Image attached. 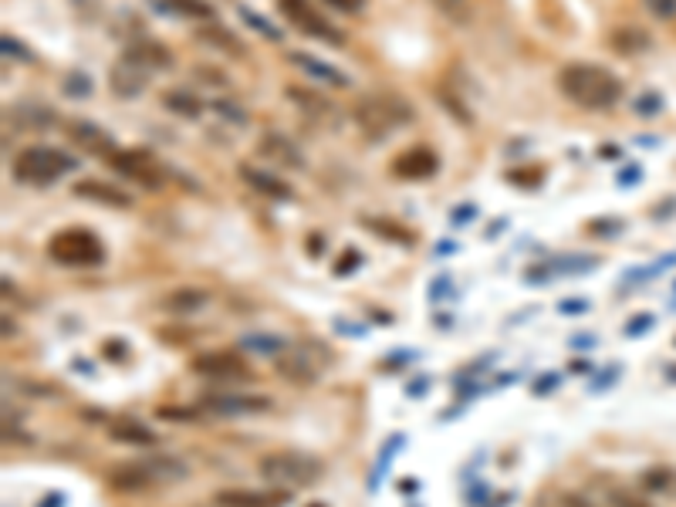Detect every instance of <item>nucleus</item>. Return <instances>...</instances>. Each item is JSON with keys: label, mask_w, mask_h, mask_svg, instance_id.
<instances>
[{"label": "nucleus", "mask_w": 676, "mask_h": 507, "mask_svg": "<svg viewBox=\"0 0 676 507\" xmlns=\"http://www.w3.org/2000/svg\"><path fill=\"white\" fill-rule=\"evenodd\" d=\"M558 88L568 102L582 109H612L622 99V82L609 68H599L592 61H572L558 71Z\"/></svg>", "instance_id": "1"}, {"label": "nucleus", "mask_w": 676, "mask_h": 507, "mask_svg": "<svg viewBox=\"0 0 676 507\" xmlns=\"http://www.w3.org/2000/svg\"><path fill=\"white\" fill-rule=\"evenodd\" d=\"M186 464L166 453H153V457L129 460V464L112 467L109 484L122 494H142V491H156V487H169L176 480H186Z\"/></svg>", "instance_id": "2"}, {"label": "nucleus", "mask_w": 676, "mask_h": 507, "mask_svg": "<svg viewBox=\"0 0 676 507\" xmlns=\"http://www.w3.org/2000/svg\"><path fill=\"white\" fill-rule=\"evenodd\" d=\"M261 477L268 480L271 487H281V491H295V487H311L318 484L325 474V464L311 453L301 450H271L261 457Z\"/></svg>", "instance_id": "3"}, {"label": "nucleus", "mask_w": 676, "mask_h": 507, "mask_svg": "<svg viewBox=\"0 0 676 507\" xmlns=\"http://www.w3.org/2000/svg\"><path fill=\"white\" fill-rule=\"evenodd\" d=\"M409 119H413V109L396 92H376L355 102V122L369 139H386L389 132L409 126Z\"/></svg>", "instance_id": "4"}, {"label": "nucleus", "mask_w": 676, "mask_h": 507, "mask_svg": "<svg viewBox=\"0 0 676 507\" xmlns=\"http://www.w3.org/2000/svg\"><path fill=\"white\" fill-rule=\"evenodd\" d=\"M75 166H78L75 156L58 153V149H51V146H28V149H21V153L14 156V176L21 183H31V186L58 183L61 176H65L68 169H75Z\"/></svg>", "instance_id": "5"}, {"label": "nucleus", "mask_w": 676, "mask_h": 507, "mask_svg": "<svg viewBox=\"0 0 676 507\" xmlns=\"http://www.w3.org/2000/svg\"><path fill=\"white\" fill-rule=\"evenodd\" d=\"M48 254L51 261L65 264V268H95V264L105 261L102 240L85 227L58 230V234L48 240Z\"/></svg>", "instance_id": "6"}, {"label": "nucleus", "mask_w": 676, "mask_h": 507, "mask_svg": "<svg viewBox=\"0 0 676 507\" xmlns=\"http://www.w3.org/2000/svg\"><path fill=\"white\" fill-rule=\"evenodd\" d=\"M328 366V352L322 345H284V349L274 355V369L278 376H284L295 386H308L325 372Z\"/></svg>", "instance_id": "7"}, {"label": "nucleus", "mask_w": 676, "mask_h": 507, "mask_svg": "<svg viewBox=\"0 0 676 507\" xmlns=\"http://www.w3.org/2000/svg\"><path fill=\"white\" fill-rule=\"evenodd\" d=\"M112 169H119L126 180L146 186V190H159L163 186V166L156 163L153 153H146V149H122V153H112L109 156Z\"/></svg>", "instance_id": "8"}, {"label": "nucleus", "mask_w": 676, "mask_h": 507, "mask_svg": "<svg viewBox=\"0 0 676 507\" xmlns=\"http://www.w3.org/2000/svg\"><path fill=\"white\" fill-rule=\"evenodd\" d=\"M278 7L298 31L311 34V38H322L328 44H342L345 41L342 34H338L332 24H328L325 17L315 11V7H311V0H278Z\"/></svg>", "instance_id": "9"}, {"label": "nucleus", "mask_w": 676, "mask_h": 507, "mask_svg": "<svg viewBox=\"0 0 676 507\" xmlns=\"http://www.w3.org/2000/svg\"><path fill=\"white\" fill-rule=\"evenodd\" d=\"M193 372L213 382H247L251 379V366L240 359L237 352H207L193 359Z\"/></svg>", "instance_id": "10"}, {"label": "nucleus", "mask_w": 676, "mask_h": 507, "mask_svg": "<svg viewBox=\"0 0 676 507\" xmlns=\"http://www.w3.org/2000/svg\"><path fill=\"white\" fill-rule=\"evenodd\" d=\"M389 169H393L399 180H430L440 169V156L433 153L430 146H409L389 163Z\"/></svg>", "instance_id": "11"}, {"label": "nucleus", "mask_w": 676, "mask_h": 507, "mask_svg": "<svg viewBox=\"0 0 676 507\" xmlns=\"http://www.w3.org/2000/svg\"><path fill=\"white\" fill-rule=\"evenodd\" d=\"M288 501L291 497L288 491H281V487H274V491H244V487H237V491L217 494L220 507H284Z\"/></svg>", "instance_id": "12"}, {"label": "nucleus", "mask_w": 676, "mask_h": 507, "mask_svg": "<svg viewBox=\"0 0 676 507\" xmlns=\"http://www.w3.org/2000/svg\"><path fill=\"white\" fill-rule=\"evenodd\" d=\"M129 61V65H136L142 71H166L169 65H173V55H169V48H163L159 41H136L126 48V55H122Z\"/></svg>", "instance_id": "13"}, {"label": "nucleus", "mask_w": 676, "mask_h": 507, "mask_svg": "<svg viewBox=\"0 0 676 507\" xmlns=\"http://www.w3.org/2000/svg\"><path fill=\"white\" fill-rule=\"evenodd\" d=\"M271 403L261 396H237V393H224V396H207L203 399V409L217 416H240V413H261Z\"/></svg>", "instance_id": "14"}, {"label": "nucleus", "mask_w": 676, "mask_h": 507, "mask_svg": "<svg viewBox=\"0 0 676 507\" xmlns=\"http://www.w3.org/2000/svg\"><path fill=\"white\" fill-rule=\"evenodd\" d=\"M240 180L251 186V190L264 193V197H271V200H291V186L284 183V180H278L274 173H268V169H257L251 163H240Z\"/></svg>", "instance_id": "15"}, {"label": "nucleus", "mask_w": 676, "mask_h": 507, "mask_svg": "<svg viewBox=\"0 0 676 507\" xmlns=\"http://www.w3.org/2000/svg\"><path fill=\"white\" fill-rule=\"evenodd\" d=\"M71 193L82 200H92V203H105V207H132V200L126 197L122 190H115V186L102 183V180H78L75 186H71Z\"/></svg>", "instance_id": "16"}, {"label": "nucleus", "mask_w": 676, "mask_h": 507, "mask_svg": "<svg viewBox=\"0 0 676 507\" xmlns=\"http://www.w3.org/2000/svg\"><path fill=\"white\" fill-rule=\"evenodd\" d=\"M68 136L78 142L82 149H88V153H99L109 159L115 153V142L109 139V132H102L99 126H92V122H68Z\"/></svg>", "instance_id": "17"}, {"label": "nucleus", "mask_w": 676, "mask_h": 507, "mask_svg": "<svg viewBox=\"0 0 676 507\" xmlns=\"http://www.w3.org/2000/svg\"><path fill=\"white\" fill-rule=\"evenodd\" d=\"M109 437H112V443H129V447H153V443H156V433L149 430L146 423L132 420V416L115 420L109 426Z\"/></svg>", "instance_id": "18"}, {"label": "nucleus", "mask_w": 676, "mask_h": 507, "mask_svg": "<svg viewBox=\"0 0 676 507\" xmlns=\"http://www.w3.org/2000/svg\"><path fill=\"white\" fill-rule=\"evenodd\" d=\"M207 301H210V295L200 288H176V291H169L159 305H163V311H173V315H193V311L207 308Z\"/></svg>", "instance_id": "19"}, {"label": "nucleus", "mask_w": 676, "mask_h": 507, "mask_svg": "<svg viewBox=\"0 0 676 507\" xmlns=\"http://www.w3.org/2000/svg\"><path fill=\"white\" fill-rule=\"evenodd\" d=\"M146 78H149V71H142V68H136V65H129L126 58L115 65V71H112V88H115V95H126V99H136V95L146 88Z\"/></svg>", "instance_id": "20"}, {"label": "nucleus", "mask_w": 676, "mask_h": 507, "mask_svg": "<svg viewBox=\"0 0 676 507\" xmlns=\"http://www.w3.org/2000/svg\"><path fill=\"white\" fill-rule=\"evenodd\" d=\"M288 61H295L301 71H308V75L322 78V82H328V85H349V78H345L342 71L328 68L325 61H318V58H311V55H301V51H291Z\"/></svg>", "instance_id": "21"}, {"label": "nucleus", "mask_w": 676, "mask_h": 507, "mask_svg": "<svg viewBox=\"0 0 676 507\" xmlns=\"http://www.w3.org/2000/svg\"><path fill=\"white\" fill-rule=\"evenodd\" d=\"M163 105L169 112L186 115V119H197V115L203 112V102L193 92H186V88H169V92L163 95Z\"/></svg>", "instance_id": "22"}, {"label": "nucleus", "mask_w": 676, "mask_h": 507, "mask_svg": "<svg viewBox=\"0 0 676 507\" xmlns=\"http://www.w3.org/2000/svg\"><path fill=\"white\" fill-rule=\"evenodd\" d=\"M261 153L271 156V159H278V163H284V166H301V153L284 136H264Z\"/></svg>", "instance_id": "23"}, {"label": "nucleus", "mask_w": 676, "mask_h": 507, "mask_svg": "<svg viewBox=\"0 0 676 507\" xmlns=\"http://www.w3.org/2000/svg\"><path fill=\"white\" fill-rule=\"evenodd\" d=\"M643 487L646 491H676V474L670 467H653V470H646V477H643Z\"/></svg>", "instance_id": "24"}, {"label": "nucleus", "mask_w": 676, "mask_h": 507, "mask_svg": "<svg viewBox=\"0 0 676 507\" xmlns=\"http://www.w3.org/2000/svg\"><path fill=\"white\" fill-rule=\"evenodd\" d=\"M169 4L186 17H213V7L207 0H169Z\"/></svg>", "instance_id": "25"}, {"label": "nucleus", "mask_w": 676, "mask_h": 507, "mask_svg": "<svg viewBox=\"0 0 676 507\" xmlns=\"http://www.w3.org/2000/svg\"><path fill=\"white\" fill-rule=\"evenodd\" d=\"M369 227L376 230V234H382V237L399 240V244H409V240H413V234H409V230H403L399 224H389V220H369Z\"/></svg>", "instance_id": "26"}, {"label": "nucleus", "mask_w": 676, "mask_h": 507, "mask_svg": "<svg viewBox=\"0 0 676 507\" xmlns=\"http://www.w3.org/2000/svg\"><path fill=\"white\" fill-rule=\"evenodd\" d=\"M65 92L71 95V99H88V92H92V82H88L82 71H71V75L65 78Z\"/></svg>", "instance_id": "27"}, {"label": "nucleus", "mask_w": 676, "mask_h": 507, "mask_svg": "<svg viewBox=\"0 0 676 507\" xmlns=\"http://www.w3.org/2000/svg\"><path fill=\"white\" fill-rule=\"evenodd\" d=\"M609 507H653L646 497H639L633 491H612L609 494Z\"/></svg>", "instance_id": "28"}, {"label": "nucleus", "mask_w": 676, "mask_h": 507, "mask_svg": "<svg viewBox=\"0 0 676 507\" xmlns=\"http://www.w3.org/2000/svg\"><path fill=\"white\" fill-rule=\"evenodd\" d=\"M646 7L660 17V21H673L676 17V0H646Z\"/></svg>", "instance_id": "29"}, {"label": "nucleus", "mask_w": 676, "mask_h": 507, "mask_svg": "<svg viewBox=\"0 0 676 507\" xmlns=\"http://www.w3.org/2000/svg\"><path fill=\"white\" fill-rule=\"evenodd\" d=\"M247 345L257 349V352H278V349H284V338L281 335H274V338H247Z\"/></svg>", "instance_id": "30"}, {"label": "nucleus", "mask_w": 676, "mask_h": 507, "mask_svg": "<svg viewBox=\"0 0 676 507\" xmlns=\"http://www.w3.org/2000/svg\"><path fill=\"white\" fill-rule=\"evenodd\" d=\"M328 7H335V11L342 14H359L362 7H366V0H325Z\"/></svg>", "instance_id": "31"}, {"label": "nucleus", "mask_w": 676, "mask_h": 507, "mask_svg": "<svg viewBox=\"0 0 676 507\" xmlns=\"http://www.w3.org/2000/svg\"><path fill=\"white\" fill-rule=\"evenodd\" d=\"M240 14H244V17H247V21H251V24H254V28H261L264 34H268V38H271V41H278V31H274V28H271V24H268V21H261V17H254L251 11H247V7H240Z\"/></svg>", "instance_id": "32"}, {"label": "nucleus", "mask_w": 676, "mask_h": 507, "mask_svg": "<svg viewBox=\"0 0 676 507\" xmlns=\"http://www.w3.org/2000/svg\"><path fill=\"white\" fill-rule=\"evenodd\" d=\"M4 51L7 55H17V58H24V61H31V51H24L21 44H17L11 34H4Z\"/></svg>", "instance_id": "33"}, {"label": "nucleus", "mask_w": 676, "mask_h": 507, "mask_svg": "<svg viewBox=\"0 0 676 507\" xmlns=\"http://www.w3.org/2000/svg\"><path fill=\"white\" fill-rule=\"evenodd\" d=\"M355 264H359V251H345V261L335 264V274H349Z\"/></svg>", "instance_id": "34"}, {"label": "nucleus", "mask_w": 676, "mask_h": 507, "mask_svg": "<svg viewBox=\"0 0 676 507\" xmlns=\"http://www.w3.org/2000/svg\"><path fill=\"white\" fill-rule=\"evenodd\" d=\"M308 507H325V504H308Z\"/></svg>", "instance_id": "35"}]
</instances>
